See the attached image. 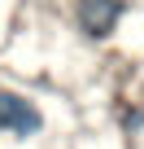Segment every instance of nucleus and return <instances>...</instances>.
Masks as SVG:
<instances>
[{
	"mask_svg": "<svg viewBox=\"0 0 144 149\" xmlns=\"http://www.w3.org/2000/svg\"><path fill=\"white\" fill-rule=\"evenodd\" d=\"M0 132L9 136H39L44 132V114L31 97L22 92H0Z\"/></svg>",
	"mask_w": 144,
	"mask_h": 149,
	"instance_id": "obj_1",
	"label": "nucleus"
},
{
	"mask_svg": "<svg viewBox=\"0 0 144 149\" xmlns=\"http://www.w3.org/2000/svg\"><path fill=\"white\" fill-rule=\"evenodd\" d=\"M74 18L88 40H105V35H114V26L122 18V0H79Z\"/></svg>",
	"mask_w": 144,
	"mask_h": 149,
	"instance_id": "obj_2",
	"label": "nucleus"
}]
</instances>
